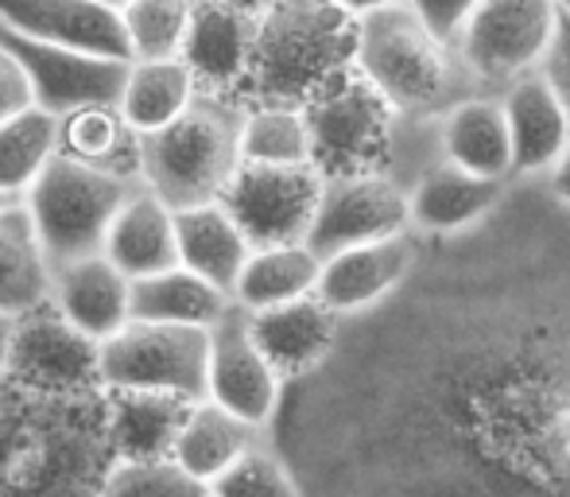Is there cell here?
Masks as SVG:
<instances>
[{"label":"cell","mask_w":570,"mask_h":497,"mask_svg":"<svg viewBox=\"0 0 570 497\" xmlns=\"http://www.w3.org/2000/svg\"><path fill=\"white\" fill-rule=\"evenodd\" d=\"M245 319L256 350L268 358L279 381L311 373L338 339V315L318 295H303V300L264 311H245Z\"/></svg>","instance_id":"ac0fdd59"},{"label":"cell","mask_w":570,"mask_h":497,"mask_svg":"<svg viewBox=\"0 0 570 497\" xmlns=\"http://www.w3.org/2000/svg\"><path fill=\"white\" fill-rule=\"evenodd\" d=\"M175 253H179L183 269H190L195 276L210 280L214 288L229 292L240 264L253 253V245L240 234V226L233 222L226 206L203 203L175 211Z\"/></svg>","instance_id":"d4e9b609"},{"label":"cell","mask_w":570,"mask_h":497,"mask_svg":"<svg viewBox=\"0 0 570 497\" xmlns=\"http://www.w3.org/2000/svg\"><path fill=\"white\" fill-rule=\"evenodd\" d=\"M59 156V117L39 106H23L0 121V195L20 203L43 167Z\"/></svg>","instance_id":"4dcf8cb0"},{"label":"cell","mask_w":570,"mask_h":497,"mask_svg":"<svg viewBox=\"0 0 570 497\" xmlns=\"http://www.w3.org/2000/svg\"><path fill=\"white\" fill-rule=\"evenodd\" d=\"M210 350H206V400L240 416L253 428H264L279 405V377L268 358L256 350L248 334V319L240 308H229L210 327Z\"/></svg>","instance_id":"4fadbf2b"},{"label":"cell","mask_w":570,"mask_h":497,"mask_svg":"<svg viewBox=\"0 0 570 497\" xmlns=\"http://www.w3.org/2000/svg\"><path fill=\"white\" fill-rule=\"evenodd\" d=\"M318 191H323V175L311 164H237L218 203L233 214V222H237L253 248L299 245L307 242Z\"/></svg>","instance_id":"9c48e42d"},{"label":"cell","mask_w":570,"mask_h":497,"mask_svg":"<svg viewBox=\"0 0 570 497\" xmlns=\"http://www.w3.org/2000/svg\"><path fill=\"white\" fill-rule=\"evenodd\" d=\"M59 156L98 172L140 179V136L125 125L117 101H94L59 117Z\"/></svg>","instance_id":"f1b7e54d"},{"label":"cell","mask_w":570,"mask_h":497,"mask_svg":"<svg viewBox=\"0 0 570 497\" xmlns=\"http://www.w3.org/2000/svg\"><path fill=\"white\" fill-rule=\"evenodd\" d=\"M51 300V261L20 203L0 206V311L23 315Z\"/></svg>","instance_id":"f546056e"},{"label":"cell","mask_w":570,"mask_h":497,"mask_svg":"<svg viewBox=\"0 0 570 497\" xmlns=\"http://www.w3.org/2000/svg\"><path fill=\"white\" fill-rule=\"evenodd\" d=\"M206 486H198L190 475H183L171 459L148 462H114L98 497H203Z\"/></svg>","instance_id":"e575fe53"},{"label":"cell","mask_w":570,"mask_h":497,"mask_svg":"<svg viewBox=\"0 0 570 497\" xmlns=\"http://www.w3.org/2000/svg\"><path fill=\"white\" fill-rule=\"evenodd\" d=\"M206 494L210 497H303L284 462L272 451H264L261 444L248 447L233 467L222 470V475L206 486Z\"/></svg>","instance_id":"836d02e7"},{"label":"cell","mask_w":570,"mask_h":497,"mask_svg":"<svg viewBox=\"0 0 570 497\" xmlns=\"http://www.w3.org/2000/svg\"><path fill=\"white\" fill-rule=\"evenodd\" d=\"M556 8H559L563 16H570V0H556Z\"/></svg>","instance_id":"ee69618b"},{"label":"cell","mask_w":570,"mask_h":497,"mask_svg":"<svg viewBox=\"0 0 570 497\" xmlns=\"http://www.w3.org/2000/svg\"><path fill=\"white\" fill-rule=\"evenodd\" d=\"M318 264H323V256L315 248H307V242L253 248L229 288L233 308L264 311V308L303 300V295H315Z\"/></svg>","instance_id":"83f0119b"},{"label":"cell","mask_w":570,"mask_h":497,"mask_svg":"<svg viewBox=\"0 0 570 497\" xmlns=\"http://www.w3.org/2000/svg\"><path fill=\"white\" fill-rule=\"evenodd\" d=\"M214 4H226V8H233V12H245V16H261L272 0H214Z\"/></svg>","instance_id":"60d3db41"},{"label":"cell","mask_w":570,"mask_h":497,"mask_svg":"<svg viewBox=\"0 0 570 497\" xmlns=\"http://www.w3.org/2000/svg\"><path fill=\"white\" fill-rule=\"evenodd\" d=\"M407 4L420 12V20L428 23L439 39H446V43H451L454 31L462 28V20L473 12V4H478V0H407Z\"/></svg>","instance_id":"8d00e7d4"},{"label":"cell","mask_w":570,"mask_h":497,"mask_svg":"<svg viewBox=\"0 0 570 497\" xmlns=\"http://www.w3.org/2000/svg\"><path fill=\"white\" fill-rule=\"evenodd\" d=\"M497 98H501L504 121H509L512 172L543 175L570 140V114L563 109V101H559V94L535 70V75L509 82Z\"/></svg>","instance_id":"d6986e66"},{"label":"cell","mask_w":570,"mask_h":497,"mask_svg":"<svg viewBox=\"0 0 570 497\" xmlns=\"http://www.w3.org/2000/svg\"><path fill=\"white\" fill-rule=\"evenodd\" d=\"M101 253L128 280L151 276V272H164L171 264H179V253H175V211L140 183L117 211Z\"/></svg>","instance_id":"7402d4cb"},{"label":"cell","mask_w":570,"mask_h":497,"mask_svg":"<svg viewBox=\"0 0 570 497\" xmlns=\"http://www.w3.org/2000/svg\"><path fill=\"white\" fill-rule=\"evenodd\" d=\"M256 431L253 423H245L240 416L226 412L214 400H195L187 408L179 423V436H175L171 447V462L190 475L198 486H210L214 478L222 475L226 467L240 459L248 447H256Z\"/></svg>","instance_id":"cb8c5ba5"},{"label":"cell","mask_w":570,"mask_h":497,"mask_svg":"<svg viewBox=\"0 0 570 497\" xmlns=\"http://www.w3.org/2000/svg\"><path fill=\"white\" fill-rule=\"evenodd\" d=\"M8 342H12V315L0 311V377H4V362H8Z\"/></svg>","instance_id":"b9f144b4"},{"label":"cell","mask_w":570,"mask_h":497,"mask_svg":"<svg viewBox=\"0 0 570 497\" xmlns=\"http://www.w3.org/2000/svg\"><path fill=\"white\" fill-rule=\"evenodd\" d=\"M357 75L400 117H443L454 101L481 94L454 47L439 39L407 0L357 20Z\"/></svg>","instance_id":"3957f363"},{"label":"cell","mask_w":570,"mask_h":497,"mask_svg":"<svg viewBox=\"0 0 570 497\" xmlns=\"http://www.w3.org/2000/svg\"><path fill=\"white\" fill-rule=\"evenodd\" d=\"M556 28V0H478L451 47L481 94H501L509 82L543 67Z\"/></svg>","instance_id":"8992f818"},{"label":"cell","mask_w":570,"mask_h":497,"mask_svg":"<svg viewBox=\"0 0 570 497\" xmlns=\"http://www.w3.org/2000/svg\"><path fill=\"white\" fill-rule=\"evenodd\" d=\"M136 187L140 179L98 172L70 156H55L20 198V206L28 211L47 261L62 264L75 256L101 253L117 211Z\"/></svg>","instance_id":"5b68a950"},{"label":"cell","mask_w":570,"mask_h":497,"mask_svg":"<svg viewBox=\"0 0 570 497\" xmlns=\"http://www.w3.org/2000/svg\"><path fill=\"white\" fill-rule=\"evenodd\" d=\"M240 106L198 94L183 117L140 136V183L171 211L218 203L240 164Z\"/></svg>","instance_id":"277c9868"},{"label":"cell","mask_w":570,"mask_h":497,"mask_svg":"<svg viewBox=\"0 0 570 497\" xmlns=\"http://www.w3.org/2000/svg\"><path fill=\"white\" fill-rule=\"evenodd\" d=\"M501 195L504 179H485L443 159L407 187V222L431 234H458L485 218Z\"/></svg>","instance_id":"ffe728a7"},{"label":"cell","mask_w":570,"mask_h":497,"mask_svg":"<svg viewBox=\"0 0 570 497\" xmlns=\"http://www.w3.org/2000/svg\"><path fill=\"white\" fill-rule=\"evenodd\" d=\"M4 377L39 392H90L101 389L98 342L67 323L51 300L12 319Z\"/></svg>","instance_id":"30bf717a"},{"label":"cell","mask_w":570,"mask_h":497,"mask_svg":"<svg viewBox=\"0 0 570 497\" xmlns=\"http://www.w3.org/2000/svg\"><path fill=\"white\" fill-rule=\"evenodd\" d=\"M0 28L67 51L132 62L120 12L101 0H0Z\"/></svg>","instance_id":"5bb4252c"},{"label":"cell","mask_w":570,"mask_h":497,"mask_svg":"<svg viewBox=\"0 0 570 497\" xmlns=\"http://www.w3.org/2000/svg\"><path fill=\"white\" fill-rule=\"evenodd\" d=\"M407 269H412V242L404 234L368 245H350L323 256L315 295L338 319L357 315V311L381 303L392 288L404 284Z\"/></svg>","instance_id":"e0dca14e"},{"label":"cell","mask_w":570,"mask_h":497,"mask_svg":"<svg viewBox=\"0 0 570 497\" xmlns=\"http://www.w3.org/2000/svg\"><path fill=\"white\" fill-rule=\"evenodd\" d=\"M114 462L106 389L39 392L0 377V497H98Z\"/></svg>","instance_id":"6da1fadb"},{"label":"cell","mask_w":570,"mask_h":497,"mask_svg":"<svg viewBox=\"0 0 570 497\" xmlns=\"http://www.w3.org/2000/svg\"><path fill=\"white\" fill-rule=\"evenodd\" d=\"M23 106H31L28 78L20 75V67L12 62V55L0 47V121H8L12 114H20Z\"/></svg>","instance_id":"74e56055"},{"label":"cell","mask_w":570,"mask_h":497,"mask_svg":"<svg viewBox=\"0 0 570 497\" xmlns=\"http://www.w3.org/2000/svg\"><path fill=\"white\" fill-rule=\"evenodd\" d=\"M101 4H109V8H117V12H120V8H125L128 0H101Z\"/></svg>","instance_id":"7bdbcfd3"},{"label":"cell","mask_w":570,"mask_h":497,"mask_svg":"<svg viewBox=\"0 0 570 497\" xmlns=\"http://www.w3.org/2000/svg\"><path fill=\"white\" fill-rule=\"evenodd\" d=\"M357 70V20L334 0H272L256 16L237 106L303 109Z\"/></svg>","instance_id":"7a4b0ae2"},{"label":"cell","mask_w":570,"mask_h":497,"mask_svg":"<svg viewBox=\"0 0 570 497\" xmlns=\"http://www.w3.org/2000/svg\"><path fill=\"white\" fill-rule=\"evenodd\" d=\"M0 47L12 55L20 75L28 78L31 106L55 117L78 106H94V101H117L128 70V62L120 59H98V55L39 43V39H28L12 28H0Z\"/></svg>","instance_id":"7c38bea8"},{"label":"cell","mask_w":570,"mask_h":497,"mask_svg":"<svg viewBox=\"0 0 570 497\" xmlns=\"http://www.w3.org/2000/svg\"><path fill=\"white\" fill-rule=\"evenodd\" d=\"M412 226L407 222V191L396 187L389 175H334L323 179L315 218L307 230V248L331 256L350 245H368L396 237Z\"/></svg>","instance_id":"8fae6325"},{"label":"cell","mask_w":570,"mask_h":497,"mask_svg":"<svg viewBox=\"0 0 570 497\" xmlns=\"http://www.w3.org/2000/svg\"><path fill=\"white\" fill-rule=\"evenodd\" d=\"M237 152H240V164H268V167L311 164V136H307V121H303V109H287V106L240 109Z\"/></svg>","instance_id":"1f68e13d"},{"label":"cell","mask_w":570,"mask_h":497,"mask_svg":"<svg viewBox=\"0 0 570 497\" xmlns=\"http://www.w3.org/2000/svg\"><path fill=\"white\" fill-rule=\"evenodd\" d=\"M439 136H443L446 164L485 175V179H509L512 175L509 121H504L497 94H470V98L454 101L439 117Z\"/></svg>","instance_id":"44dd1931"},{"label":"cell","mask_w":570,"mask_h":497,"mask_svg":"<svg viewBox=\"0 0 570 497\" xmlns=\"http://www.w3.org/2000/svg\"><path fill=\"white\" fill-rule=\"evenodd\" d=\"M8 203H12V198H4V195H0V206H8Z\"/></svg>","instance_id":"f6af8a7d"},{"label":"cell","mask_w":570,"mask_h":497,"mask_svg":"<svg viewBox=\"0 0 570 497\" xmlns=\"http://www.w3.org/2000/svg\"><path fill=\"white\" fill-rule=\"evenodd\" d=\"M128 292L132 280L106 253L51 264V308L94 342H106L132 319Z\"/></svg>","instance_id":"2e32d148"},{"label":"cell","mask_w":570,"mask_h":497,"mask_svg":"<svg viewBox=\"0 0 570 497\" xmlns=\"http://www.w3.org/2000/svg\"><path fill=\"white\" fill-rule=\"evenodd\" d=\"M548 179H551V191H556V195L570 206V140H567V148L559 152L556 164L548 167Z\"/></svg>","instance_id":"f35d334b"},{"label":"cell","mask_w":570,"mask_h":497,"mask_svg":"<svg viewBox=\"0 0 570 497\" xmlns=\"http://www.w3.org/2000/svg\"><path fill=\"white\" fill-rule=\"evenodd\" d=\"M206 350L210 334L198 327L128 319L117 334L98 342V377L109 392H171L183 400L206 397Z\"/></svg>","instance_id":"52a82bcc"},{"label":"cell","mask_w":570,"mask_h":497,"mask_svg":"<svg viewBox=\"0 0 570 497\" xmlns=\"http://www.w3.org/2000/svg\"><path fill=\"white\" fill-rule=\"evenodd\" d=\"M334 4H338L342 12H350L353 20H361V16L376 12V8H389V4H396V0H334Z\"/></svg>","instance_id":"ab89813d"},{"label":"cell","mask_w":570,"mask_h":497,"mask_svg":"<svg viewBox=\"0 0 570 497\" xmlns=\"http://www.w3.org/2000/svg\"><path fill=\"white\" fill-rule=\"evenodd\" d=\"M128 308H132V319H144V323H171V327L210 331V327L233 308V300H229V292L214 288L210 280L195 276V272L183 269V264H171V269H164V272L132 280Z\"/></svg>","instance_id":"484cf974"},{"label":"cell","mask_w":570,"mask_h":497,"mask_svg":"<svg viewBox=\"0 0 570 497\" xmlns=\"http://www.w3.org/2000/svg\"><path fill=\"white\" fill-rule=\"evenodd\" d=\"M203 497H210V494H203Z\"/></svg>","instance_id":"bcb514c9"},{"label":"cell","mask_w":570,"mask_h":497,"mask_svg":"<svg viewBox=\"0 0 570 497\" xmlns=\"http://www.w3.org/2000/svg\"><path fill=\"white\" fill-rule=\"evenodd\" d=\"M540 75L551 82V90L559 94L563 109L570 114V16L559 12V28H556V39H551V51L543 59Z\"/></svg>","instance_id":"d590c367"},{"label":"cell","mask_w":570,"mask_h":497,"mask_svg":"<svg viewBox=\"0 0 570 497\" xmlns=\"http://www.w3.org/2000/svg\"><path fill=\"white\" fill-rule=\"evenodd\" d=\"M253 36L256 16L233 12V8L214 4V0H195L179 59L187 62L198 94L237 101V90L248 70V55H253Z\"/></svg>","instance_id":"9a60e30c"},{"label":"cell","mask_w":570,"mask_h":497,"mask_svg":"<svg viewBox=\"0 0 570 497\" xmlns=\"http://www.w3.org/2000/svg\"><path fill=\"white\" fill-rule=\"evenodd\" d=\"M195 400L171 397V392H109V444L120 462L171 459L175 436Z\"/></svg>","instance_id":"603a6c76"},{"label":"cell","mask_w":570,"mask_h":497,"mask_svg":"<svg viewBox=\"0 0 570 497\" xmlns=\"http://www.w3.org/2000/svg\"><path fill=\"white\" fill-rule=\"evenodd\" d=\"M198 86L183 59H132L117 94V109L136 136L159 133L190 109Z\"/></svg>","instance_id":"4316f807"},{"label":"cell","mask_w":570,"mask_h":497,"mask_svg":"<svg viewBox=\"0 0 570 497\" xmlns=\"http://www.w3.org/2000/svg\"><path fill=\"white\" fill-rule=\"evenodd\" d=\"M190 8L195 0H128L120 8L128 59H179Z\"/></svg>","instance_id":"d6a6232c"},{"label":"cell","mask_w":570,"mask_h":497,"mask_svg":"<svg viewBox=\"0 0 570 497\" xmlns=\"http://www.w3.org/2000/svg\"><path fill=\"white\" fill-rule=\"evenodd\" d=\"M396 117V109L353 70L331 94L303 106V121H307L311 136V167L323 179L384 172Z\"/></svg>","instance_id":"ba28073f"}]
</instances>
